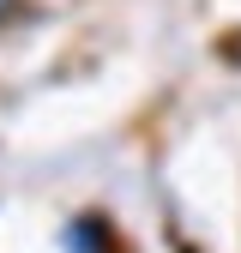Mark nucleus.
I'll list each match as a JSON object with an SVG mask.
<instances>
[{"mask_svg": "<svg viewBox=\"0 0 241 253\" xmlns=\"http://www.w3.org/2000/svg\"><path fill=\"white\" fill-rule=\"evenodd\" d=\"M12 6H18V0H0V24H6V18H12Z\"/></svg>", "mask_w": 241, "mask_h": 253, "instance_id": "obj_1", "label": "nucleus"}]
</instances>
